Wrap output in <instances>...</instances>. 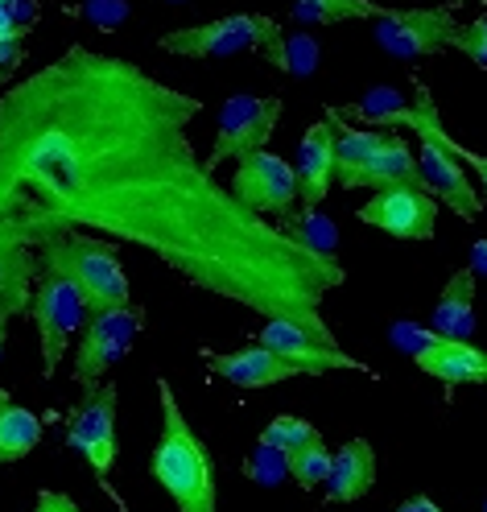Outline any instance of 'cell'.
<instances>
[{
    "label": "cell",
    "mask_w": 487,
    "mask_h": 512,
    "mask_svg": "<svg viewBox=\"0 0 487 512\" xmlns=\"http://www.w3.org/2000/svg\"><path fill=\"white\" fill-rule=\"evenodd\" d=\"M25 62V38H9L0 42V87H5Z\"/></svg>",
    "instance_id": "27"
},
{
    "label": "cell",
    "mask_w": 487,
    "mask_h": 512,
    "mask_svg": "<svg viewBox=\"0 0 487 512\" xmlns=\"http://www.w3.org/2000/svg\"><path fill=\"white\" fill-rule=\"evenodd\" d=\"M5 339H9V327H0V360H5Z\"/></svg>",
    "instance_id": "32"
},
{
    "label": "cell",
    "mask_w": 487,
    "mask_h": 512,
    "mask_svg": "<svg viewBox=\"0 0 487 512\" xmlns=\"http://www.w3.org/2000/svg\"><path fill=\"white\" fill-rule=\"evenodd\" d=\"M42 442V418L25 405H5L0 409V463L25 459Z\"/></svg>",
    "instance_id": "20"
},
{
    "label": "cell",
    "mask_w": 487,
    "mask_h": 512,
    "mask_svg": "<svg viewBox=\"0 0 487 512\" xmlns=\"http://www.w3.org/2000/svg\"><path fill=\"white\" fill-rule=\"evenodd\" d=\"M438 141H442V149L454 157V162H459V166H471V170L479 174V182H483V195H487V157H483V153H475V149H467V145H459V141H454V137L446 133L442 124H438Z\"/></svg>",
    "instance_id": "26"
},
{
    "label": "cell",
    "mask_w": 487,
    "mask_h": 512,
    "mask_svg": "<svg viewBox=\"0 0 487 512\" xmlns=\"http://www.w3.org/2000/svg\"><path fill=\"white\" fill-rule=\"evenodd\" d=\"M388 186H421V170H417V157L409 153V145L397 133H384L376 153L368 157V166L360 174V186L355 190H388Z\"/></svg>",
    "instance_id": "18"
},
{
    "label": "cell",
    "mask_w": 487,
    "mask_h": 512,
    "mask_svg": "<svg viewBox=\"0 0 487 512\" xmlns=\"http://www.w3.org/2000/svg\"><path fill=\"white\" fill-rule=\"evenodd\" d=\"M207 368L219 376V380H232L240 389H269V384H281V380H294V376H310L306 368L289 364L281 356L265 347H240V351H207Z\"/></svg>",
    "instance_id": "15"
},
{
    "label": "cell",
    "mask_w": 487,
    "mask_h": 512,
    "mask_svg": "<svg viewBox=\"0 0 487 512\" xmlns=\"http://www.w3.org/2000/svg\"><path fill=\"white\" fill-rule=\"evenodd\" d=\"M5 405H13V401H9V393H5V389H0V409H5Z\"/></svg>",
    "instance_id": "33"
},
{
    "label": "cell",
    "mask_w": 487,
    "mask_h": 512,
    "mask_svg": "<svg viewBox=\"0 0 487 512\" xmlns=\"http://www.w3.org/2000/svg\"><path fill=\"white\" fill-rule=\"evenodd\" d=\"M277 120H281V95H232V100L219 108L215 145H211V157L203 166L215 174L227 157L248 162V157L265 153Z\"/></svg>",
    "instance_id": "6"
},
{
    "label": "cell",
    "mask_w": 487,
    "mask_h": 512,
    "mask_svg": "<svg viewBox=\"0 0 487 512\" xmlns=\"http://www.w3.org/2000/svg\"><path fill=\"white\" fill-rule=\"evenodd\" d=\"M34 256H38V273L67 281L83 298L87 314L133 306V290H128L116 244H108L100 236H87V232H58V236L42 240L34 248Z\"/></svg>",
    "instance_id": "3"
},
{
    "label": "cell",
    "mask_w": 487,
    "mask_h": 512,
    "mask_svg": "<svg viewBox=\"0 0 487 512\" xmlns=\"http://www.w3.org/2000/svg\"><path fill=\"white\" fill-rule=\"evenodd\" d=\"M376 484V451L368 446V438H351L343 442V451L331 455V475H327V492L322 500L327 504H355L364 500Z\"/></svg>",
    "instance_id": "16"
},
{
    "label": "cell",
    "mask_w": 487,
    "mask_h": 512,
    "mask_svg": "<svg viewBox=\"0 0 487 512\" xmlns=\"http://www.w3.org/2000/svg\"><path fill=\"white\" fill-rule=\"evenodd\" d=\"M29 318L38 327V343H42V376H54L62 356H67L71 339L79 335V327H87V306L83 298L71 290L62 277L38 273L34 281V298H29Z\"/></svg>",
    "instance_id": "7"
},
{
    "label": "cell",
    "mask_w": 487,
    "mask_h": 512,
    "mask_svg": "<svg viewBox=\"0 0 487 512\" xmlns=\"http://www.w3.org/2000/svg\"><path fill=\"white\" fill-rule=\"evenodd\" d=\"M194 95L91 46H67L0 95V236L38 248L95 228L145 248L194 290L285 318L339 347L322 302L335 256L244 211L190 145Z\"/></svg>",
    "instance_id": "1"
},
{
    "label": "cell",
    "mask_w": 487,
    "mask_h": 512,
    "mask_svg": "<svg viewBox=\"0 0 487 512\" xmlns=\"http://www.w3.org/2000/svg\"><path fill=\"white\" fill-rule=\"evenodd\" d=\"M442 339H454V343H467L475 335V277L467 269H459L446 290H442V302L434 306V327Z\"/></svg>",
    "instance_id": "19"
},
{
    "label": "cell",
    "mask_w": 487,
    "mask_h": 512,
    "mask_svg": "<svg viewBox=\"0 0 487 512\" xmlns=\"http://www.w3.org/2000/svg\"><path fill=\"white\" fill-rule=\"evenodd\" d=\"M314 438H318V426H310L306 418H294V413H281V418H273L265 426V434H261V442L273 446V451H281V455H294L298 446H306Z\"/></svg>",
    "instance_id": "23"
},
{
    "label": "cell",
    "mask_w": 487,
    "mask_h": 512,
    "mask_svg": "<svg viewBox=\"0 0 487 512\" xmlns=\"http://www.w3.org/2000/svg\"><path fill=\"white\" fill-rule=\"evenodd\" d=\"M393 343L401 351H409L413 364L459 389V384H479L487 376V351H479L475 343H454V339H442L438 331L430 327H417V323H397L393 327Z\"/></svg>",
    "instance_id": "9"
},
{
    "label": "cell",
    "mask_w": 487,
    "mask_h": 512,
    "mask_svg": "<svg viewBox=\"0 0 487 512\" xmlns=\"http://www.w3.org/2000/svg\"><path fill=\"white\" fill-rule=\"evenodd\" d=\"M248 475L256 479V484H281V479L289 475L285 471V455L273 451V446H265V442H256V451L248 459Z\"/></svg>",
    "instance_id": "25"
},
{
    "label": "cell",
    "mask_w": 487,
    "mask_h": 512,
    "mask_svg": "<svg viewBox=\"0 0 487 512\" xmlns=\"http://www.w3.org/2000/svg\"><path fill=\"white\" fill-rule=\"evenodd\" d=\"M157 46L178 58H227V54L261 50L277 71H285V38H281L277 21L261 17V13H236V17H219L207 25L174 29V34H166Z\"/></svg>",
    "instance_id": "4"
},
{
    "label": "cell",
    "mask_w": 487,
    "mask_h": 512,
    "mask_svg": "<svg viewBox=\"0 0 487 512\" xmlns=\"http://www.w3.org/2000/svg\"><path fill=\"white\" fill-rule=\"evenodd\" d=\"M450 50H459L463 58H471L475 67H483V71H487V13H483V17H475L471 25H459V34H454Z\"/></svg>",
    "instance_id": "24"
},
{
    "label": "cell",
    "mask_w": 487,
    "mask_h": 512,
    "mask_svg": "<svg viewBox=\"0 0 487 512\" xmlns=\"http://www.w3.org/2000/svg\"><path fill=\"white\" fill-rule=\"evenodd\" d=\"M145 327V310L141 306H120V310H104L91 314V323L83 327L75 364H71V380L87 393L100 389V380L128 356V347Z\"/></svg>",
    "instance_id": "5"
},
{
    "label": "cell",
    "mask_w": 487,
    "mask_h": 512,
    "mask_svg": "<svg viewBox=\"0 0 487 512\" xmlns=\"http://www.w3.org/2000/svg\"><path fill=\"white\" fill-rule=\"evenodd\" d=\"M479 384H487V376H483V380H479Z\"/></svg>",
    "instance_id": "34"
},
{
    "label": "cell",
    "mask_w": 487,
    "mask_h": 512,
    "mask_svg": "<svg viewBox=\"0 0 487 512\" xmlns=\"http://www.w3.org/2000/svg\"><path fill=\"white\" fill-rule=\"evenodd\" d=\"M256 347L273 351V356L289 360L306 368L310 376H322V372H335V368H351V372H368L360 360H351L343 347H322L314 335H306L302 327L285 323V318H269V323L261 327V335H256Z\"/></svg>",
    "instance_id": "13"
},
{
    "label": "cell",
    "mask_w": 487,
    "mask_h": 512,
    "mask_svg": "<svg viewBox=\"0 0 487 512\" xmlns=\"http://www.w3.org/2000/svg\"><path fill=\"white\" fill-rule=\"evenodd\" d=\"M227 190H232V199L244 211H252L256 219H269V215H277L285 223L294 219V207H298V174H294V166H289L285 157H277L269 149L248 157V162H240Z\"/></svg>",
    "instance_id": "10"
},
{
    "label": "cell",
    "mask_w": 487,
    "mask_h": 512,
    "mask_svg": "<svg viewBox=\"0 0 487 512\" xmlns=\"http://www.w3.org/2000/svg\"><path fill=\"white\" fill-rule=\"evenodd\" d=\"M34 512H79V504L67 492H38Z\"/></svg>",
    "instance_id": "28"
},
{
    "label": "cell",
    "mask_w": 487,
    "mask_h": 512,
    "mask_svg": "<svg viewBox=\"0 0 487 512\" xmlns=\"http://www.w3.org/2000/svg\"><path fill=\"white\" fill-rule=\"evenodd\" d=\"M157 393H161V438L149 459L153 479L166 488V496L178 504V512H219L215 467H211L203 438L190 430L166 376L157 380Z\"/></svg>",
    "instance_id": "2"
},
{
    "label": "cell",
    "mask_w": 487,
    "mask_h": 512,
    "mask_svg": "<svg viewBox=\"0 0 487 512\" xmlns=\"http://www.w3.org/2000/svg\"><path fill=\"white\" fill-rule=\"evenodd\" d=\"M285 471L298 479V488H318V484H327V475H331V451H327V438H314L306 446H298L294 455H285Z\"/></svg>",
    "instance_id": "22"
},
{
    "label": "cell",
    "mask_w": 487,
    "mask_h": 512,
    "mask_svg": "<svg viewBox=\"0 0 487 512\" xmlns=\"http://www.w3.org/2000/svg\"><path fill=\"white\" fill-rule=\"evenodd\" d=\"M289 13L302 25H335V21H360V17L376 21L380 5H368V0H306V5H294Z\"/></svg>",
    "instance_id": "21"
},
{
    "label": "cell",
    "mask_w": 487,
    "mask_h": 512,
    "mask_svg": "<svg viewBox=\"0 0 487 512\" xmlns=\"http://www.w3.org/2000/svg\"><path fill=\"white\" fill-rule=\"evenodd\" d=\"M298 203L306 211H318V203L331 195L335 182V124L318 120L298 141Z\"/></svg>",
    "instance_id": "14"
},
{
    "label": "cell",
    "mask_w": 487,
    "mask_h": 512,
    "mask_svg": "<svg viewBox=\"0 0 487 512\" xmlns=\"http://www.w3.org/2000/svg\"><path fill=\"white\" fill-rule=\"evenodd\" d=\"M34 281H38V256H34V248L13 244V240L0 236V327H9L17 314L29 310Z\"/></svg>",
    "instance_id": "17"
},
{
    "label": "cell",
    "mask_w": 487,
    "mask_h": 512,
    "mask_svg": "<svg viewBox=\"0 0 487 512\" xmlns=\"http://www.w3.org/2000/svg\"><path fill=\"white\" fill-rule=\"evenodd\" d=\"M116 401H120L116 384H100L95 393L83 397V405L71 413V422H67V446H71V451H79L100 479L112 475L116 455H120V442H116Z\"/></svg>",
    "instance_id": "11"
},
{
    "label": "cell",
    "mask_w": 487,
    "mask_h": 512,
    "mask_svg": "<svg viewBox=\"0 0 487 512\" xmlns=\"http://www.w3.org/2000/svg\"><path fill=\"white\" fill-rule=\"evenodd\" d=\"M459 21L450 9H380L372 21V38L388 58H430L450 50Z\"/></svg>",
    "instance_id": "8"
},
{
    "label": "cell",
    "mask_w": 487,
    "mask_h": 512,
    "mask_svg": "<svg viewBox=\"0 0 487 512\" xmlns=\"http://www.w3.org/2000/svg\"><path fill=\"white\" fill-rule=\"evenodd\" d=\"M128 9L124 5H112V9H83V17H91V21H120Z\"/></svg>",
    "instance_id": "31"
},
{
    "label": "cell",
    "mask_w": 487,
    "mask_h": 512,
    "mask_svg": "<svg viewBox=\"0 0 487 512\" xmlns=\"http://www.w3.org/2000/svg\"><path fill=\"white\" fill-rule=\"evenodd\" d=\"M471 277H487V240H475L471 244V265H467Z\"/></svg>",
    "instance_id": "29"
},
{
    "label": "cell",
    "mask_w": 487,
    "mask_h": 512,
    "mask_svg": "<svg viewBox=\"0 0 487 512\" xmlns=\"http://www.w3.org/2000/svg\"><path fill=\"white\" fill-rule=\"evenodd\" d=\"M360 223L380 228L393 240H434L438 203L421 186H388L372 190V199L360 207Z\"/></svg>",
    "instance_id": "12"
},
{
    "label": "cell",
    "mask_w": 487,
    "mask_h": 512,
    "mask_svg": "<svg viewBox=\"0 0 487 512\" xmlns=\"http://www.w3.org/2000/svg\"><path fill=\"white\" fill-rule=\"evenodd\" d=\"M393 512H442L434 500H426V496H413V500H405L401 508H393Z\"/></svg>",
    "instance_id": "30"
},
{
    "label": "cell",
    "mask_w": 487,
    "mask_h": 512,
    "mask_svg": "<svg viewBox=\"0 0 487 512\" xmlns=\"http://www.w3.org/2000/svg\"><path fill=\"white\" fill-rule=\"evenodd\" d=\"M483 512H487V504H483Z\"/></svg>",
    "instance_id": "35"
}]
</instances>
